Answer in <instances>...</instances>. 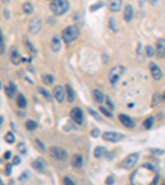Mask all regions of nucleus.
I'll use <instances>...</instances> for the list:
<instances>
[{
  "mask_svg": "<svg viewBox=\"0 0 165 185\" xmlns=\"http://www.w3.org/2000/svg\"><path fill=\"white\" fill-rule=\"evenodd\" d=\"M139 158L138 153H132L125 157L122 161V167L125 169H131L136 165Z\"/></svg>",
  "mask_w": 165,
  "mask_h": 185,
  "instance_id": "nucleus-4",
  "label": "nucleus"
},
{
  "mask_svg": "<svg viewBox=\"0 0 165 185\" xmlns=\"http://www.w3.org/2000/svg\"><path fill=\"white\" fill-rule=\"evenodd\" d=\"M5 51V44L3 40V36H2V30L0 29V55L2 54Z\"/></svg>",
  "mask_w": 165,
  "mask_h": 185,
  "instance_id": "nucleus-33",
  "label": "nucleus"
},
{
  "mask_svg": "<svg viewBox=\"0 0 165 185\" xmlns=\"http://www.w3.org/2000/svg\"><path fill=\"white\" fill-rule=\"evenodd\" d=\"M63 183H64V184H70V185H74V183H73V181L71 180V178H69V177H64V179H63Z\"/></svg>",
  "mask_w": 165,
  "mask_h": 185,
  "instance_id": "nucleus-44",
  "label": "nucleus"
},
{
  "mask_svg": "<svg viewBox=\"0 0 165 185\" xmlns=\"http://www.w3.org/2000/svg\"><path fill=\"white\" fill-rule=\"evenodd\" d=\"M69 8L68 0H51L50 9L55 16H62L68 12Z\"/></svg>",
  "mask_w": 165,
  "mask_h": 185,
  "instance_id": "nucleus-1",
  "label": "nucleus"
},
{
  "mask_svg": "<svg viewBox=\"0 0 165 185\" xmlns=\"http://www.w3.org/2000/svg\"><path fill=\"white\" fill-rule=\"evenodd\" d=\"M115 183V180H114L113 177H111V176H108L107 178H106V180H105V183L106 184H113Z\"/></svg>",
  "mask_w": 165,
  "mask_h": 185,
  "instance_id": "nucleus-46",
  "label": "nucleus"
},
{
  "mask_svg": "<svg viewBox=\"0 0 165 185\" xmlns=\"http://www.w3.org/2000/svg\"><path fill=\"white\" fill-rule=\"evenodd\" d=\"M4 141L8 144H12L15 142V137L12 132H7L4 136Z\"/></svg>",
  "mask_w": 165,
  "mask_h": 185,
  "instance_id": "nucleus-29",
  "label": "nucleus"
},
{
  "mask_svg": "<svg viewBox=\"0 0 165 185\" xmlns=\"http://www.w3.org/2000/svg\"><path fill=\"white\" fill-rule=\"evenodd\" d=\"M118 120L122 124V125H124L125 128H128V129H132L135 125L131 118L129 117L128 115H124V114H120L118 115Z\"/></svg>",
  "mask_w": 165,
  "mask_h": 185,
  "instance_id": "nucleus-13",
  "label": "nucleus"
},
{
  "mask_svg": "<svg viewBox=\"0 0 165 185\" xmlns=\"http://www.w3.org/2000/svg\"><path fill=\"white\" fill-rule=\"evenodd\" d=\"M38 92H39V93H40L41 96H44L48 101H52L51 95L50 94V92H48L47 90H45V88H43V87H38Z\"/></svg>",
  "mask_w": 165,
  "mask_h": 185,
  "instance_id": "nucleus-24",
  "label": "nucleus"
},
{
  "mask_svg": "<svg viewBox=\"0 0 165 185\" xmlns=\"http://www.w3.org/2000/svg\"><path fill=\"white\" fill-rule=\"evenodd\" d=\"M87 112L89 113L90 115H92L95 120H97V121H101V117L98 115V114H97V112H96V111H95V110H92V108H89V107H87Z\"/></svg>",
  "mask_w": 165,
  "mask_h": 185,
  "instance_id": "nucleus-32",
  "label": "nucleus"
},
{
  "mask_svg": "<svg viewBox=\"0 0 165 185\" xmlns=\"http://www.w3.org/2000/svg\"><path fill=\"white\" fill-rule=\"evenodd\" d=\"M21 9H22L24 13L26 15H30L33 12V7L30 2H25V3L22 5Z\"/></svg>",
  "mask_w": 165,
  "mask_h": 185,
  "instance_id": "nucleus-25",
  "label": "nucleus"
},
{
  "mask_svg": "<svg viewBox=\"0 0 165 185\" xmlns=\"http://www.w3.org/2000/svg\"><path fill=\"white\" fill-rule=\"evenodd\" d=\"M106 152V150L105 147H97L94 149L93 156H94L96 158H101V156H103Z\"/></svg>",
  "mask_w": 165,
  "mask_h": 185,
  "instance_id": "nucleus-23",
  "label": "nucleus"
},
{
  "mask_svg": "<svg viewBox=\"0 0 165 185\" xmlns=\"http://www.w3.org/2000/svg\"><path fill=\"white\" fill-rule=\"evenodd\" d=\"M71 165L73 168H76V169L81 168L83 165V157H82V155H73L72 156V159H71Z\"/></svg>",
  "mask_w": 165,
  "mask_h": 185,
  "instance_id": "nucleus-15",
  "label": "nucleus"
},
{
  "mask_svg": "<svg viewBox=\"0 0 165 185\" xmlns=\"http://www.w3.org/2000/svg\"><path fill=\"white\" fill-rule=\"evenodd\" d=\"M0 89H1V84H0Z\"/></svg>",
  "mask_w": 165,
  "mask_h": 185,
  "instance_id": "nucleus-55",
  "label": "nucleus"
},
{
  "mask_svg": "<svg viewBox=\"0 0 165 185\" xmlns=\"http://www.w3.org/2000/svg\"><path fill=\"white\" fill-rule=\"evenodd\" d=\"M3 184V182H2V180L0 178V185H2Z\"/></svg>",
  "mask_w": 165,
  "mask_h": 185,
  "instance_id": "nucleus-54",
  "label": "nucleus"
},
{
  "mask_svg": "<svg viewBox=\"0 0 165 185\" xmlns=\"http://www.w3.org/2000/svg\"><path fill=\"white\" fill-rule=\"evenodd\" d=\"M106 104H107V106H108L109 107H110V108H111L112 110H113L114 109H115V107H114L113 103L111 102V99H110V97H109V96H106Z\"/></svg>",
  "mask_w": 165,
  "mask_h": 185,
  "instance_id": "nucleus-47",
  "label": "nucleus"
},
{
  "mask_svg": "<svg viewBox=\"0 0 165 185\" xmlns=\"http://www.w3.org/2000/svg\"><path fill=\"white\" fill-rule=\"evenodd\" d=\"M137 169L135 171H134L133 173H132L131 176H130V182H131V183H134V176H135V174H136L137 173Z\"/></svg>",
  "mask_w": 165,
  "mask_h": 185,
  "instance_id": "nucleus-49",
  "label": "nucleus"
},
{
  "mask_svg": "<svg viewBox=\"0 0 165 185\" xmlns=\"http://www.w3.org/2000/svg\"><path fill=\"white\" fill-rule=\"evenodd\" d=\"M104 5V3L102 2H101V1H99V2H97V3H95V4H92V6H90L89 7V10L90 12H95V11H97V9H99V8H101L102 6Z\"/></svg>",
  "mask_w": 165,
  "mask_h": 185,
  "instance_id": "nucleus-34",
  "label": "nucleus"
},
{
  "mask_svg": "<svg viewBox=\"0 0 165 185\" xmlns=\"http://www.w3.org/2000/svg\"><path fill=\"white\" fill-rule=\"evenodd\" d=\"M145 51H146V54L148 57H153L154 55V50H153V47L150 45H147L145 47Z\"/></svg>",
  "mask_w": 165,
  "mask_h": 185,
  "instance_id": "nucleus-36",
  "label": "nucleus"
},
{
  "mask_svg": "<svg viewBox=\"0 0 165 185\" xmlns=\"http://www.w3.org/2000/svg\"><path fill=\"white\" fill-rule=\"evenodd\" d=\"M2 122H3V117H2V116H0V125L2 124Z\"/></svg>",
  "mask_w": 165,
  "mask_h": 185,
  "instance_id": "nucleus-51",
  "label": "nucleus"
},
{
  "mask_svg": "<svg viewBox=\"0 0 165 185\" xmlns=\"http://www.w3.org/2000/svg\"><path fill=\"white\" fill-rule=\"evenodd\" d=\"M35 142H36V145H37L38 147L42 151V152H45V151H46V149H45V145H44V143H43L39 138L35 139Z\"/></svg>",
  "mask_w": 165,
  "mask_h": 185,
  "instance_id": "nucleus-38",
  "label": "nucleus"
},
{
  "mask_svg": "<svg viewBox=\"0 0 165 185\" xmlns=\"http://www.w3.org/2000/svg\"><path fill=\"white\" fill-rule=\"evenodd\" d=\"M28 178V173L26 172V171H24L23 173L21 174V176L19 177V181H21V182H22V181H25Z\"/></svg>",
  "mask_w": 165,
  "mask_h": 185,
  "instance_id": "nucleus-42",
  "label": "nucleus"
},
{
  "mask_svg": "<svg viewBox=\"0 0 165 185\" xmlns=\"http://www.w3.org/2000/svg\"><path fill=\"white\" fill-rule=\"evenodd\" d=\"M10 60L14 65H19L21 63V56L19 54L18 50L15 48H12L11 54H10Z\"/></svg>",
  "mask_w": 165,
  "mask_h": 185,
  "instance_id": "nucleus-16",
  "label": "nucleus"
},
{
  "mask_svg": "<svg viewBox=\"0 0 165 185\" xmlns=\"http://www.w3.org/2000/svg\"><path fill=\"white\" fill-rule=\"evenodd\" d=\"M99 110L101 111V113L102 115H104L107 118H112V114H111L108 110H106L105 107H102V106H100L99 107Z\"/></svg>",
  "mask_w": 165,
  "mask_h": 185,
  "instance_id": "nucleus-35",
  "label": "nucleus"
},
{
  "mask_svg": "<svg viewBox=\"0 0 165 185\" xmlns=\"http://www.w3.org/2000/svg\"><path fill=\"white\" fill-rule=\"evenodd\" d=\"M123 0H108L107 7L111 12H118L121 10Z\"/></svg>",
  "mask_w": 165,
  "mask_h": 185,
  "instance_id": "nucleus-12",
  "label": "nucleus"
},
{
  "mask_svg": "<svg viewBox=\"0 0 165 185\" xmlns=\"http://www.w3.org/2000/svg\"><path fill=\"white\" fill-rule=\"evenodd\" d=\"M1 1H2V2H5V3H6V2H9V0H1Z\"/></svg>",
  "mask_w": 165,
  "mask_h": 185,
  "instance_id": "nucleus-53",
  "label": "nucleus"
},
{
  "mask_svg": "<svg viewBox=\"0 0 165 185\" xmlns=\"http://www.w3.org/2000/svg\"><path fill=\"white\" fill-rule=\"evenodd\" d=\"M65 92L66 95H67V99H68V101L69 103H72L74 101V99H75V93L73 92V89L72 88L70 85L67 84L65 87Z\"/></svg>",
  "mask_w": 165,
  "mask_h": 185,
  "instance_id": "nucleus-20",
  "label": "nucleus"
},
{
  "mask_svg": "<svg viewBox=\"0 0 165 185\" xmlns=\"http://www.w3.org/2000/svg\"><path fill=\"white\" fill-rule=\"evenodd\" d=\"M142 167L147 169H149V170H155V167L153 166V165L150 164V163H144V164L142 165Z\"/></svg>",
  "mask_w": 165,
  "mask_h": 185,
  "instance_id": "nucleus-40",
  "label": "nucleus"
},
{
  "mask_svg": "<svg viewBox=\"0 0 165 185\" xmlns=\"http://www.w3.org/2000/svg\"><path fill=\"white\" fill-rule=\"evenodd\" d=\"M92 98L98 104L102 103L104 101L103 94H102V92L101 91H99V90H94L92 92Z\"/></svg>",
  "mask_w": 165,
  "mask_h": 185,
  "instance_id": "nucleus-22",
  "label": "nucleus"
},
{
  "mask_svg": "<svg viewBox=\"0 0 165 185\" xmlns=\"http://www.w3.org/2000/svg\"><path fill=\"white\" fill-rule=\"evenodd\" d=\"M40 28H41V23L39 19L36 17L31 19L28 24L29 32L32 35H37L38 33L40 32Z\"/></svg>",
  "mask_w": 165,
  "mask_h": 185,
  "instance_id": "nucleus-9",
  "label": "nucleus"
},
{
  "mask_svg": "<svg viewBox=\"0 0 165 185\" xmlns=\"http://www.w3.org/2000/svg\"><path fill=\"white\" fill-rule=\"evenodd\" d=\"M4 91L6 96L8 97L9 99H12L15 96V92L16 91V85L13 83V82H9V85L8 87H4Z\"/></svg>",
  "mask_w": 165,
  "mask_h": 185,
  "instance_id": "nucleus-17",
  "label": "nucleus"
},
{
  "mask_svg": "<svg viewBox=\"0 0 165 185\" xmlns=\"http://www.w3.org/2000/svg\"><path fill=\"white\" fill-rule=\"evenodd\" d=\"M12 164H9L7 163L5 165V174L7 176H10L12 174Z\"/></svg>",
  "mask_w": 165,
  "mask_h": 185,
  "instance_id": "nucleus-37",
  "label": "nucleus"
},
{
  "mask_svg": "<svg viewBox=\"0 0 165 185\" xmlns=\"http://www.w3.org/2000/svg\"><path fill=\"white\" fill-rule=\"evenodd\" d=\"M123 15H124V20L126 22H130L132 17H133V7L131 5L129 4L125 6Z\"/></svg>",
  "mask_w": 165,
  "mask_h": 185,
  "instance_id": "nucleus-19",
  "label": "nucleus"
},
{
  "mask_svg": "<svg viewBox=\"0 0 165 185\" xmlns=\"http://www.w3.org/2000/svg\"><path fill=\"white\" fill-rule=\"evenodd\" d=\"M21 163V158L19 156H14L13 158H12V165H18L19 164Z\"/></svg>",
  "mask_w": 165,
  "mask_h": 185,
  "instance_id": "nucleus-43",
  "label": "nucleus"
},
{
  "mask_svg": "<svg viewBox=\"0 0 165 185\" xmlns=\"http://www.w3.org/2000/svg\"><path fill=\"white\" fill-rule=\"evenodd\" d=\"M158 179H159V175H158V174H157V175L154 177V178H153V182H152V184H157V183H158Z\"/></svg>",
  "mask_w": 165,
  "mask_h": 185,
  "instance_id": "nucleus-50",
  "label": "nucleus"
},
{
  "mask_svg": "<svg viewBox=\"0 0 165 185\" xmlns=\"http://www.w3.org/2000/svg\"><path fill=\"white\" fill-rule=\"evenodd\" d=\"M91 136L92 137V138H97V137L100 135V130H99L98 129H92V131H91Z\"/></svg>",
  "mask_w": 165,
  "mask_h": 185,
  "instance_id": "nucleus-41",
  "label": "nucleus"
},
{
  "mask_svg": "<svg viewBox=\"0 0 165 185\" xmlns=\"http://www.w3.org/2000/svg\"><path fill=\"white\" fill-rule=\"evenodd\" d=\"M125 72V68L121 65H117L114 67L109 73L108 79L111 84H115L120 79V77L123 75Z\"/></svg>",
  "mask_w": 165,
  "mask_h": 185,
  "instance_id": "nucleus-3",
  "label": "nucleus"
},
{
  "mask_svg": "<svg viewBox=\"0 0 165 185\" xmlns=\"http://www.w3.org/2000/svg\"><path fill=\"white\" fill-rule=\"evenodd\" d=\"M53 96L59 103H62L64 101V96H65V92L63 87H61L60 85L55 86L53 89Z\"/></svg>",
  "mask_w": 165,
  "mask_h": 185,
  "instance_id": "nucleus-11",
  "label": "nucleus"
},
{
  "mask_svg": "<svg viewBox=\"0 0 165 185\" xmlns=\"http://www.w3.org/2000/svg\"><path fill=\"white\" fill-rule=\"evenodd\" d=\"M11 151H6V152H5V154H4V156H4V159L5 160H9L10 158H11Z\"/></svg>",
  "mask_w": 165,
  "mask_h": 185,
  "instance_id": "nucleus-48",
  "label": "nucleus"
},
{
  "mask_svg": "<svg viewBox=\"0 0 165 185\" xmlns=\"http://www.w3.org/2000/svg\"><path fill=\"white\" fill-rule=\"evenodd\" d=\"M16 105L18 106L19 108L24 109L26 107V105H27V101H26L25 96L22 95V94H18L17 96H16Z\"/></svg>",
  "mask_w": 165,
  "mask_h": 185,
  "instance_id": "nucleus-21",
  "label": "nucleus"
},
{
  "mask_svg": "<svg viewBox=\"0 0 165 185\" xmlns=\"http://www.w3.org/2000/svg\"><path fill=\"white\" fill-rule=\"evenodd\" d=\"M79 35V30H78V26L72 25V26H67L62 31V39L64 42L68 44L74 41V40L78 38Z\"/></svg>",
  "mask_w": 165,
  "mask_h": 185,
  "instance_id": "nucleus-2",
  "label": "nucleus"
},
{
  "mask_svg": "<svg viewBox=\"0 0 165 185\" xmlns=\"http://www.w3.org/2000/svg\"><path fill=\"white\" fill-rule=\"evenodd\" d=\"M155 54L158 59H163L165 55L164 39H159L155 44Z\"/></svg>",
  "mask_w": 165,
  "mask_h": 185,
  "instance_id": "nucleus-10",
  "label": "nucleus"
},
{
  "mask_svg": "<svg viewBox=\"0 0 165 185\" xmlns=\"http://www.w3.org/2000/svg\"><path fill=\"white\" fill-rule=\"evenodd\" d=\"M70 118L72 119L73 122L77 124L78 125H81L82 124V120H83V114L80 108L78 107H74L70 111Z\"/></svg>",
  "mask_w": 165,
  "mask_h": 185,
  "instance_id": "nucleus-7",
  "label": "nucleus"
},
{
  "mask_svg": "<svg viewBox=\"0 0 165 185\" xmlns=\"http://www.w3.org/2000/svg\"><path fill=\"white\" fill-rule=\"evenodd\" d=\"M50 46H51V49L54 53H57V52L59 51V49L61 48V41H60V39L57 35H54L53 39H52Z\"/></svg>",
  "mask_w": 165,
  "mask_h": 185,
  "instance_id": "nucleus-18",
  "label": "nucleus"
},
{
  "mask_svg": "<svg viewBox=\"0 0 165 185\" xmlns=\"http://www.w3.org/2000/svg\"><path fill=\"white\" fill-rule=\"evenodd\" d=\"M148 68L150 70L151 75L153 77V79L156 81H159L163 77V72L155 63L150 62L148 63Z\"/></svg>",
  "mask_w": 165,
  "mask_h": 185,
  "instance_id": "nucleus-8",
  "label": "nucleus"
},
{
  "mask_svg": "<svg viewBox=\"0 0 165 185\" xmlns=\"http://www.w3.org/2000/svg\"><path fill=\"white\" fill-rule=\"evenodd\" d=\"M49 152L52 158L58 160H65L68 156V154L65 150L60 147H50L49 149Z\"/></svg>",
  "mask_w": 165,
  "mask_h": 185,
  "instance_id": "nucleus-5",
  "label": "nucleus"
},
{
  "mask_svg": "<svg viewBox=\"0 0 165 185\" xmlns=\"http://www.w3.org/2000/svg\"><path fill=\"white\" fill-rule=\"evenodd\" d=\"M164 96H165V93L164 92H163V96H162V97H161V98H162V101H163V102H164Z\"/></svg>",
  "mask_w": 165,
  "mask_h": 185,
  "instance_id": "nucleus-52",
  "label": "nucleus"
},
{
  "mask_svg": "<svg viewBox=\"0 0 165 185\" xmlns=\"http://www.w3.org/2000/svg\"><path fill=\"white\" fill-rule=\"evenodd\" d=\"M108 25H109V27L112 30V31H116V23L115 21H114V19L113 18H111L110 20H109V22H108Z\"/></svg>",
  "mask_w": 165,
  "mask_h": 185,
  "instance_id": "nucleus-45",
  "label": "nucleus"
},
{
  "mask_svg": "<svg viewBox=\"0 0 165 185\" xmlns=\"http://www.w3.org/2000/svg\"><path fill=\"white\" fill-rule=\"evenodd\" d=\"M149 151H150V152H152L153 154L159 155V156L164 154V151L162 150V149H158V148H151V149H149Z\"/></svg>",
  "mask_w": 165,
  "mask_h": 185,
  "instance_id": "nucleus-39",
  "label": "nucleus"
},
{
  "mask_svg": "<svg viewBox=\"0 0 165 185\" xmlns=\"http://www.w3.org/2000/svg\"><path fill=\"white\" fill-rule=\"evenodd\" d=\"M54 77L52 75H50V74H45V75L42 76V82L46 86H49V85L53 84L54 82Z\"/></svg>",
  "mask_w": 165,
  "mask_h": 185,
  "instance_id": "nucleus-27",
  "label": "nucleus"
},
{
  "mask_svg": "<svg viewBox=\"0 0 165 185\" xmlns=\"http://www.w3.org/2000/svg\"><path fill=\"white\" fill-rule=\"evenodd\" d=\"M25 126L28 131H34L37 128V124L33 120H27L25 124Z\"/></svg>",
  "mask_w": 165,
  "mask_h": 185,
  "instance_id": "nucleus-28",
  "label": "nucleus"
},
{
  "mask_svg": "<svg viewBox=\"0 0 165 185\" xmlns=\"http://www.w3.org/2000/svg\"><path fill=\"white\" fill-rule=\"evenodd\" d=\"M101 137L104 141L110 142H118L124 138V135L116 132H105Z\"/></svg>",
  "mask_w": 165,
  "mask_h": 185,
  "instance_id": "nucleus-6",
  "label": "nucleus"
},
{
  "mask_svg": "<svg viewBox=\"0 0 165 185\" xmlns=\"http://www.w3.org/2000/svg\"><path fill=\"white\" fill-rule=\"evenodd\" d=\"M16 149H17V151H18L22 155L26 154V151H27L26 146L25 145V143H23V142H19L18 144L16 145Z\"/></svg>",
  "mask_w": 165,
  "mask_h": 185,
  "instance_id": "nucleus-30",
  "label": "nucleus"
},
{
  "mask_svg": "<svg viewBox=\"0 0 165 185\" xmlns=\"http://www.w3.org/2000/svg\"><path fill=\"white\" fill-rule=\"evenodd\" d=\"M160 101V96H159V94L158 92H155L153 94V98H152V102H151V106L152 107H154L158 104V102Z\"/></svg>",
  "mask_w": 165,
  "mask_h": 185,
  "instance_id": "nucleus-31",
  "label": "nucleus"
},
{
  "mask_svg": "<svg viewBox=\"0 0 165 185\" xmlns=\"http://www.w3.org/2000/svg\"><path fill=\"white\" fill-rule=\"evenodd\" d=\"M153 122H154V118L153 116H150V117H148L146 120H144V122H143V126L146 130H148V129H150L153 126Z\"/></svg>",
  "mask_w": 165,
  "mask_h": 185,
  "instance_id": "nucleus-26",
  "label": "nucleus"
},
{
  "mask_svg": "<svg viewBox=\"0 0 165 185\" xmlns=\"http://www.w3.org/2000/svg\"><path fill=\"white\" fill-rule=\"evenodd\" d=\"M31 166L34 169L38 171H44L45 169L47 166V162L45 161V160H44L41 157H38L37 159L35 160L34 161L32 162V165Z\"/></svg>",
  "mask_w": 165,
  "mask_h": 185,
  "instance_id": "nucleus-14",
  "label": "nucleus"
}]
</instances>
